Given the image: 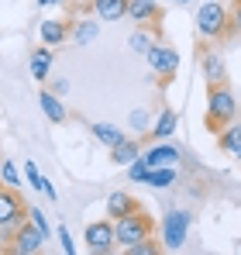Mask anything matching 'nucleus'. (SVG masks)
<instances>
[{
	"label": "nucleus",
	"mask_w": 241,
	"mask_h": 255,
	"mask_svg": "<svg viewBox=\"0 0 241 255\" xmlns=\"http://www.w3.org/2000/svg\"><path fill=\"white\" fill-rule=\"evenodd\" d=\"M238 118V100H235V90L224 83H207V128L210 131H221L224 125H231Z\"/></svg>",
	"instance_id": "obj_1"
},
{
	"label": "nucleus",
	"mask_w": 241,
	"mask_h": 255,
	"mask_svg": "<svg viewBox=\"0 0 241 255\" xmlns=\"http://www.w3.org/2000/svg\"><path fill=\"white\" fill-rule=\"evenodd\" d=\"M231 31V14L221 0H203L197 7V35L210 38V42H221L224 35Z\"/></svg>",
	"instance_id": "obj_2"
},
{
	"label": "nucleus",
	"mask_w": 241,
	"mask_h": 255,
	"mask_svg": "<svg viewBox=\"0 0 241 255\" xmlns=\"http://www.w3.org/2000/svg\"><path fill=\"white\" fill-rule=\"evenodd\" d=\"M152 231H155V221L141 211V207L114 221V242H118V249H131V245L152 238Z\"/></svg>",
	"instance_id": "obj_3"
},
{
	"label": "nucleus",
	"mask_w": 241,
	"mask_h": 255,
	"mask_svg": "<svg viewBox=\"0 0 241 255\" xmlns=\"http://www.w3.org/2000/svg\"><path fill=\"white\" fill-rule=\"evenodd\" d=\"M190 224H193V214L183 211V207H172L162 217V235H159L162 252H183V245L190 238Z\"/></svg>",
	"instance_id": "obj_4"
},
{
	"label": "nucleus",
	"mask_w": 241,
	"mask_h": 255,
	"mask_svg": "<svg viewBox=\"0 0 241 255\" xmlns=\"http://www.w3.org/2000/svg\"><path fill=\"white\" fill-rule=\"evenodd\" d=\"M24 221H28V204L21 200V193L10 186H0V235L14 238V231Z\"/></svg>",
	"instance_id": "obj_5"
},
{
	"label": "nucleus",
	"mask_w": 241,
	"mask_h": 255,
	"mask_svg": "<svg viewBox=\"0 0 241 255\" xmlns=\"http://www.w3.org/2000/svg\"><path fill=\"white\" fill-rule=\"evenodd\" d=\"M145 59H148V66H152V73L162 76V80H172L176 76V69H179V52L172 48V45L165 42H152V48L145 52Z\"/></svg>",
	"instance_id": "obj_6"
},
{
	"label": "nucleus",
	"mask_w": 241,
	"mask_h": 255,
	"mask_svg": "<svg viewBox=\"0 0 241 255\" xmlns=\"http://www.w3.org/2000/svg\"><path fill=\"white\" fill-rule=\"evenodd\" d=\"M83 242H86V249H90L93 255L114 252V249H118V242H114V221L107 217V221H93V224H86Z\"/></svg>",
	"instance_id": "obj_7"
},
{
	"label": "nucleus",
	"mask_w": 241,
	"mask_h": 255,
	"mask_svg": "<svg viewBox=\"0 0 241 255\" xmlns=\"http://www.w3.org/2000/svg\"><path fill=\"white\" fill-rule=\"evenodd\" d=\"M183 159V152L172 145V141H162V145H152V148H145L141 155H138V162L145 166V169H159V166H176Z\"/></svg>",
	"instance_id": "obj_8"
},
{
	"label": "nucleus",
	"mask_w": 241,
	"mask_h": 255,
	"mask_svg": "<svg viewBox=\"0 0 241 255\" xmlns=\"http://www.w3.org/2000/svg\"><path fill=\"white\" fill-rule=\"evenodd\" d=\"M10 242H14L10 249H14L17 255H35V252H41V249H45V235H41L31 221H24V224L14 231V238H10Z\"/></svg>",
	"instance_id": "obj_9"
},
{
	"label": "nucleus",
	"mask_w": 241,
	"mask_h": 255,
	"mask_svg": "<svg viewBox=\"0 0 241 255\" xmlns=\"http://www.w3.org/2000/svg\"><path fill=\"white\" fill-rule=\"evenodd\" d=\"M127 17L134 24H152L162 17V7L155 0H127Z\"/></svg>",
	"instance_id": "obj_10"
},
{
	"label": "nucleus",
	"mask_w": 241,
	"mask_h": 255,
	"mask_svg": "<svg viewBox=\"0 0 241 255\" xmlns=\"http://www.w3.org/2000/svg\"><path fill=\"white\" fill-rule=\"evenodd\" d=\"M138 211V200L127 193V190H114V193H107V217L111 221H118V217H124V214Z\"/></svg>",
	"instance_id": "obj_11"
},
{
	"label": "nucleus",
	"mask_w": 241,
	"mask_h": 255,
	"mask_svg": "<svg viewBox=\"0 0 241 255\" xmlns=\"http://www.w3.org/2000/svg\"><path fill=\"white\" fill-rule=\"evenodd\" d=\"M200 66H203L207 83H224V80H228V66H224V59H221L214 48H207L200 55Z\"/></svg>",
	"instance_id": "obj_12"
},
{
	"label": "nucleus",
	"mask_w": 241,
	"mask_h": 255,
	"mask_svg": "<svg viewBox=\"0 0 241 255\" xmlns=\"http://www.w3.org/2000/svg\"><path fill=\"white\" fill-rule=\"evenodd\" d=\"M38 107H41V114H45V121H52V125H62V121H66V104H62V97H55L52 90H41Z\"/></svg>",
	"instance_id": "obj_13"
},
{
	"label": "nucleus",
	"mask_w": 241,
	"mask_h": 255,
	"mask_svg": "<svg viewBox=\"0 0 241 255\" xmlns=\"http://www.w3.org/2000/svg\"><path fill=\"white\" fill-rule=\"evenodd\" d=\"M217 141H221V152H228L231 159H241V121L235 125H224L217 131Z\"/></svg>",
	"instance_id": "obj_14"
},
{
	"label": "nucleus",
	"mask_w": 241,
	"mask_h": 255,
	"mask_svg": "<svg viewBox=\"0 0 241 255\" xmlns=\"http://www.w3.org/2000/svg\"><path fill=\"white\" fill-rule=\"evenodd\" d=\"M97 21H124L127 17V0H93Z\"/></svg>",
	"instance_id": "obj_15"
},
{
	"label": "nucleus",
	"mask_w": 241,
	"mask_h": 255,
	"mask_svg": "<svg viewBox=\"0 0 241 255\" xmlns=\"http://www.w3.org/2000/svg\"><path fill=\"white\" fill-rule=\"evenodd\" d=\"M176 128H179V114L165 107L159 118H152V128H148V131H152V134H155L159 141H169V138L176 134Z\"/></svg>",
	"instance_id": "obj_16"
},
{
	"label": "nucleus",
	"mask_w": 241,
	"mask_h": 255,
	"mask_svg": "<svg viewBox=\"0 0 241 255\" xmlns=\"http://www.w3.org/2000/svg\"><path fill=\"white\" fill-rule=\"evenodd\" d=\"M52 59H55V55H52L48 45H41V48L31 52V62H28V66H31V80H38V83L48 80V73H52Z\"/></svg>",
	"instance_id": "obj_17"
},
{
	"label": "nucleus",
	"mask_w": 241,
	"mask_h": 255,
	"mask_svg": "<svg viewBox=\"0 0 241 255\" xmlns=\"http://www.w3.org/2000/svg\"><path fill=\"white\" fill-rule=\"evenodd\" d=\"M38 35H41V45L55 48V45H62L69 38V24H66V21H41Z\"/></svg>",
	"instance_id": "obj_18"
},
{
	"label": "nucleus",
	"mask_w": 241,
	"mask_h": 255,
	"mask_svg": "<svg viewBox=\"0 0 241 255\" xmlns=\"http://www.w3.org/2000/svg\"><path fill=\"white\" fill-rule=\"evenodd\" d=\"M24 179L31 183V190H38V193H45L48 200H55V197H59V193H55V186H52V179L38 172V166H35V159H28V162H24Z\"/></svg>",
	"instance_id": "obj_19"
},
{
	"label": "nucleus",
	"mask_w": 241,
	"mask_h": 255,
	"mask_svg": "<svg viewBox=\"0 0 241 255\" xmlns=\"http://www.w3.org/2000/svg\"><path fill=\"white\" fill-rule=\"evenodd\" d=\"M138 155H141V145H138L134 138H127V134H124L118 145L111 148V159H114L118 166H131V162H134Z\"/></svg>",
	"instance_id": "obj_20"
},
{
	"label": "nucleus",
	"mask_w": 241,
	"mask_h": 255,
	"mask_svg": "<svg viewBox=\"0 0 241 255\" xmlns=\"http://www.w3.org/2000/svg\"><path fill=\"white\" fill-rule=\"evenodd\" d=\"M90 131H93V138H97L100 145H107V148H114L120 138H124V131H120L118 125H111V121H93Z\"/></svg>",
	"instance_id": "obj_21"
},
{
	"label": "nucleus",
	"mask_w": 241,
	"mask_h": 255,
	"mask_svg": "<svg viewBox=\"0 0 241 255\" xmlns=\"http://www.w3.org/2000/svg\"><path fill=\"white\" fill-rule=\"evenodd\" d=\"M145 183H148V186H155V190H169V186H176V166H159V169H148Z\"/></svg>",
	"instance_id": "obj_22"
},
{
	"label": "nucleus",
	"mask_w": 241,
	"mask_h": 255,
	"mask_svg": "<svg viewBox=\"0 0 241 255\" xmlns=\"http://www.w3.org/2000/svg\"><path fill=\"white\" fill-rule=\"evenodd\" d=\"M152 42H155V35L148 31V24H138V31H131V35H127V48H131V52H138V55H145V52L152 48Z\"/></svg>",
	"instance_id": "obj_23"
},
{
	"label": "nucleus",
	"mask_w": 241,
	"mask_h": 255,
	"mask_svg": "<svg viewBox=\"0 0 241 255\" xmlns=\"http://www.w3.org/2000/svg\"><path fill=\"white\" fill-rule=\"evenodd\" d=\"M21 169H17V162L14 159H0V186H10V190H17L21 186Z\"/></svg>",
	"instance_id": "obj_24"
},
{
	"label": "nucleus",
	"mask_w": 241,
	"mask_h": 255,
	"mask_svg": "<svg viewBox=\"0 0 241 255\" xmlns=\"http://www.w3.org/2000/svg\"><path fill=\"white\" fill-rule=\"evenodd\" d=\"M97 35H100V21H80L76 31H73V42L76 45H90Z\"/></svg>",
	"instance_id": "obj_25"
},
{
	"label": "nucleus",
	"mask_w": 241,
	"mask_h": 255,
	"mask_svg": "<svg viewBox=\"0 0 241 255\" xmlns=\"http://www.w3.org/2000/svg\"><path fill=\"white\" fill-rule=\"evenodd\" d=\"M28 221H31L41 235H45V242L52 238V224H48V217H45V211H41V207H28Z\"/></svg>",
	"instance_id": "obj_26"
},
{
	"label": "nucleus",
	"mask_w": 241,
	"mask_h": 255,
	"mask_svg": "<svg viewBox=\"0 0 241 255\" xmlns=\"http://www.w3.org/2000/svg\"><path fill=\"white\" fill-rule=\"evenodd\" d=\"M127 255H159L162 245L159 242H152V238H145V242H138V245H131V249H124Z\"/></svg>",
	"instance_id": "obj_27"
},
{
	"label": "nucleus",
	"mask_w": 241,
	"mask_h": 255,
	"mask_svg": "<svg viewBox=\"0 0 241 255\" xmlns=\"http://www.w3.org/2000/svg\"><path fill=\"white\" fill-rule=\"evenodd\" d=\"M55 238H59V245H62V252H66V255H76V242H73L69 228H59V231H55Z\"/></svg>",
	"instance_id": "obj_28"
},
{
	"label": "nucleus",
	"mask_w": 241,
	"mask_h": 255,
	"mask_svg": "<svg viewBox=\"0 0 241 255\" xmlns=\"http://www.w3.org/2000/svg\"><path fill=\"white\" fill-rule=\"evenodd\" d=\"M131 128H134V131H148V128H152L148 111H134V114H131Z\"/></svg>",
	"instance_id": "obj_29"
},
{
	"label": "nucleus",
	"mask_w": 241,
	"mask_h": 255,
	"mask_svg": "<svg viewBox=\"0 0 241 255\" xmlns=\"http://www.w3.org/2000/svg\"><path fill=\"white\" fill-rule=\"evenodd\" d=\"M124 169H127V176H131V179H134V183H145V176H148V169H145V166H141V162H138V159H134V162H131V166H124Z\"/></svg>",
	"instance_id": "obj_30"
},
{
	"label": "nucleus",
	"mask_w": 241,
	"mask_h": 255,
	"mask_svg": "<svg viewBox=\"0 0 241 255\" xmlns=\"http://www.w3.org/2000/svg\"><path fill=\"white\" fill-rule=\"evenodd\" d=\"M228 14H231V31H238V35H241V0H235V7H231Z\"/></svg>",
	"instance_id": "obj_31"
},
{
	"label": "nucleus",
	"mask_w": 241,
	"mask_h": 255,
	"mask_svg": "<svg viewBox=\"0 0 241 255\" xmlns=\"http://www.w3.org/2000/svg\"><path fill=\"white\" fill-rule=\"evenodd\" d=\"M52 93H55V97H66V93H69V83H66V80L52 83Z\"/></svg>",
	"instance_id": "obj_32"
},
{
	"label": "nucleus",
	"mask_w": 241,
	"mask_h": 255,
	"mask_svg": "<svg viewBox=\"0 0 241 255\" xmlns=\"http://www.w3.org/2000/svg\"><path fill=\"white\" fill-rule=\"evenodd\" d=\"M38 3H41V7H45V3H62V0H38Z\"/></svg>",
	"instance_id": "obj_33"
},
{
	"label": "nucleus",
	"mask_w": 241,
	"mask_h": 255,
	"mask_svg": "<svg viewBox=\"0 0 241 255\" xmlns=\"http://www.w3.org/2000/svg\"><path fill=\"white\" fill-rule=\"evenodd\" d=\"M169 3H183V7H186V3H190V0H169Z\"/></svg>",
	"instance_id": "obj_34"
}]
</instances>
